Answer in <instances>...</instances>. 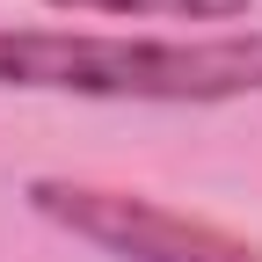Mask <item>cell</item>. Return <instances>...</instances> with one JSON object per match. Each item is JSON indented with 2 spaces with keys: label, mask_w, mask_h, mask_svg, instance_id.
Here are the masks:
<instances>
[{
  "label": "cell",
  "mask_w": 262,
  "mask_h": 262,
  "mask_svg": "<svg viewBox=\"0 0 262 262\" xmlns=\"http://www.w3.org/2000/svg\"><path fill=\"white\" fill-rule=\"evenodd\" d=\"M73 15H131V22H248L255 0H44Z\"/></svg>",
  "instance_id": "obj_3"
},
{
  "label": "cell",
  "mask_w": 262,
  "mask_h": 262,
  "mask_svg": "<svg viewBox=\"0 0 262 262\" xmlns=\"http://www.w3.org/2000/svg\"><path fill=\"white\" fill-rule=\"evenodd\" d=\"M29 211L66 226L110 262H262L255 241L226 233L211 219H189L175 204H153L146 189H110V182H73V175H37Z\"/></svg>",
  "instance_id": "obj_2"
},
{
  "label": "cell",
  "mask_w": 262,
  "mask_h": 262,
  "mask_svg": "<svg viewBox=\"0 0 262 262\" xmlns=\"http://www.w3.org/2000/svg\"><path fill=\"white\" fill-rule=\"evenodd\" d=\"M0 88L88 95V102H241L262 95V22L226 37L0 29Z\"/></svg>",
  "instance_id": "obj_1"
}]
</instances>
